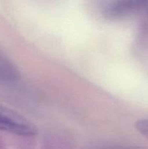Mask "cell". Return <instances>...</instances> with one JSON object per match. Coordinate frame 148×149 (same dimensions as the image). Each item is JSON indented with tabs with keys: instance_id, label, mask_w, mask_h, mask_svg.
<instances>
[{
	"instance_id": "obj_1",
	"label": "cell",
	"mask_w": 148,
	"mask_h": 149,
	"mask_svg": "<svg viewBox=\"0 0 148 149\" xmlns=\"http://www.w3.org/2000/svg\"><path fill=\"white\" fill-rule=\"evenodd\" d=\"M0 130L25 137L37 134V127L17 112L0 104Z\"/></svg>"
},
{
	"instance_id": "obj_2",
	"label": "cell",
	"mask_w": 148,
	"mask_h": 149,
	"mask_svg": "<svg viewBox=\"0 0 148 149\" xmlns=\"http://www.w3.org/2000/svg\"><path fill=\"white\" fill-rule=\"evenodd\" d=\"M147 0H116L107 8L105 15L110 18H120L130 14Z\"/></svg>"
},
{
	"instance_id": "obj_3",
	"label": "cell",
	"mask_w": 148,
	"mask_h": 149,
	"mask_svg": "<svg viewBox=\"0 0 148 149\" xmlns=\"http://www.w3.org/2000/svg\"><path fill=\"white\" fill-rule=\"evenodd\" d=\"M19 77L20 73L14 63L0 50V82H12Z\"/></svg>"
},
{
	"instance_id": "obj_4",
	"label": "cell",
	"mask_w": 148,
	"mask_h": 149,
	"mask_svg": "<svg viewBox=\"0 0 148 149\" xmlns=\"http://www.w3.org/2000/svg\"><path fill=\"white\" fill-rule=\"evenodd\" d=\"M135 129L139 134L148 139V119H141L136 122Z\"/></svg>"
}]
</instances>
